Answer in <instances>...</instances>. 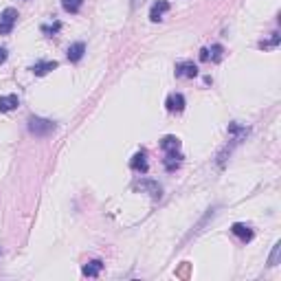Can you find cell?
Segmentation results:
<instances>
[{
	"label": "cell",
	"instance_id": "obj_1",
	"mask_svg": "<svg viewBox=\"0 0 281 281\" xmlns=\"http://www.w3.org/2000/svg\"><path fill=\"white\" fill-rule=\"evenodd\" d=\"M29 132L35 136H48L51 132H55V123L48 119H40V117H31L29 119Z\"/></svg>",
	"mask_w": 281,
	"mask_h": 281
},
{
	"label": "cell",
	"instance_id": "obj_2",
	"mask_svg": "<svg viewBox=\"0 0 281 281\" xmlns=\"http://www.w3.org/2000/svg\"><path fill=\"white\" fill-rule=\"evenodd\" d=\"M15 22H18V9L9 7L0 13V35H9L13 31Z\"/></svg>",
	"mask_w": 281,
	"mask_h": 281
},
{
	"label": "cell",
	"instance_id": "obj_3",
	"mask_svg": "<svg viewBox=\"0 0 281 281\" xmlns=\"http://www.w3.org/2000/svg\"><path fill=\"white\" fill-rule=\"evenodd\" d=\"M169 11V2L167 0H156V2L152 4V9H150V20L152 22H161L163 20V15Z\"/></svg>",
	"mask_w": 281,
	"mask_h": 281
},
{
	"label": "cell",
	"instance_id": "obj_4",
	"mask_svg": "<svg viewBox=\"0 0 281 281\" xmlns=\"http://www.w3.org/2000/svg\"><path fill=\"white\" fill-rule=\"evenodd\" d=\"M222 55H224V48L220 46V44H213L211 48H202V51H200V59H202V62H209V59H211V62H220V59H222Z\"/></svg>",
	"mask_w": 281,
	"mask_h": 281
},
{
	"label": "cell",
	"instance_id": "obj_5",
	"mask_svg": "<svg viewBox=\"0 0 281 281\" xmlns=\"http://www.w3.org/2000/svg\"><path fill=\"white\" fill-rule=\"evenodd\" d=\"M198 75V66L194 62H180L176 64V77H187V79H194Z\"/></svg>",
	"mask_w": 281,
	"mask_h": 281
},
{
	"label": "cell",
	"instance_id": "obj_6",
	"mask_svg": "<svg viewBox=\"0 0 281 281\" xmlns=\"http://www.w3.org/2000/svg\"><path fill=\"white\" fill-rule=\"evenodd\" d=\"M165 106H167L169 112H183L185 110V97L180 95V92H172V95L167 97V101H165Z\"/></svg>",
	"mask_w": 281,
	"mask_h": 281
},
{
	"label": "cell",
	"instance_id": "obj_7",
	"mask_svg": "<svg viewBox=\"0 0 281 281\" xmlns=\"http://www.w3.org/2000/svg\"><path fill=\"white\" fill-rule=\"evenodd\" d=\"M231 233L238 235L242 242H251L253 240V229L249 227V224H244V222H235L233 227H231Z\"/></svg>",
	"mask_w": 281,
	"mask_h": 281
},
{
	"label": "cell",
	"instance_id": "obj_8",
	"mask_svg": "<svg viewBox=\"0 0 281 281\" xmlns=\"http://www.w3.org/2000/svg\"><path fill=\"white\" fill-rule=\"evenodd\" d=\"M18 106H20L18 95H4V97H0V112H11V110H15Z\"/></svg>",
	"mask_w": 281,
	"mask_h": 281
},
{
	"label": "cell",
	"instance_id": "obj_9",
	"mask_svg": "<svg viewBox=\"0 0 281 281\" xmlns=\"http://www.w3.org/2000/svg\"><path fill=\"white\" fill-rule=\"evenodd\" d=\"M130 167L134 169V172H147V154L143 150L139 154H134L130 161Z\"/></svg>",
	"mask_w": 281,
	"mask_h": 281
},
{
	"label": "cell",
	"instance_id": "obj_10",
	"mask_svg": "<svg viewBox=\"0 0 281 281\" xmlns=\"http://www.w3.org/2000/svg\"><path fill=\"white\" fill-rule=\"evenodd\" d=\"M161 147L163 152H180V139L174 134H167L161 139Z\"/></svg>",
	"mask_w": 281,
	"mask_h": 281
},
{
	"label": "cell",
	"instance_id": "obj_11",
	"mask_svg": "<svg viewBox=\"0 0 281 281\" xmlns=\"http://www.w3.org/2000/svg\"><path fill=\"white\" fill-rule=\"evenodd\" d=\"M103 271V262L101 260H92L88 262L84 268H81V273L86 275V277H99V273Z\"/></svg>",
	"mask_w": 281,
	"mask_h": 281
},
{
	"label": "cell",
	"instance_id": "obj_12",
	"mask_svg": "<svg viewBox=\"0 0 281 281\" xmlns=\"http://www.w3.org/2000/svg\"><path fill=\"white\" fill-rule=\"evenodd\" d=\"M84 53H86V44L84 42H75V44H70L68 46V59L70 62H79V59L84 57Z\"/></svg>",
	"mask_w": 281,
	"mask_h": 281
},
{
	"label": "cell",
	"instance_id": "obj_13",
	"mask_svg": "<svg viewBox=\"0 0 281 281\" xmlns=\"http://www.w3.org/2000/svg\"><path fill=\"white\" fill-rule=\"evenodd\" d=\"M55 68H57V62H37V64H33L31 73L37 75V77H44L46 73H51V70H55Z\"/></svg>",
	"mask_w": 281,
	"mask_h": 281
},
{
	"label": "cell",
	"instance_id": "obj_14",
	"mask_svg": "<svg viewBox=\"0 0 281 281\" xmlns=\"http://www.w3.org/2000/svg\"><path fill=\"white\" fill-rule=\"evenodd\" d=\"M180 161H183V154H180V152H167V156H165V167H167V172L178 169Z\"/></svg>",
	"mask_w": 281,
	"mask_h": 281
},
{
	"label": "cell",
	"instance_id": "obj_15",
	"mask_svg": "<svg viewBox=\"0 0 281 281\" xmlns=\"http://www.w3.org/2000/svg\"><path fill=\"white\" fill-rule=\"evenodd\" d=\"M81 4H84V0H62V7L68 13H77L81 9Z\"/></svg>",
	"mask_w": 281,
	"mask_h": 281
},
{
	"label": "cell",
	"instance_id": "obj_16",
	"mask_svg": "<svg viewBox=\"0 0 281 281\" xmlns=\"http://www.w3.org/2000/svg\"><path fill=\"white\" fill-rule=\"evenodd\" d=\"M59 29H62V24H59V22H55V24H51V26H42V31L46 33V35H55Z\"/></svg>",
	"mask_w": 281,
	"mask_h": 281
},
{
	"label": "cell",
	"instance_id": "obj_17",
	"mask_svg": "<svg viewBox=\"0 0 281 281\" xmlns=\"http://www.w3.org/2000/svg\"><path fill=\"white\" fill-rule=\"evenodd\" d=\"M277 42H279V35H277V33H273V40L271 42H262L260 46L262 48H271V46H277Z\"/></svg>",
	"mask_w": 281,
	"mask_h": 281
},
{
	"label": "cell",
	"instance_id": "obj_18",
	"mask_svg": "<svg viewBox=\"0 0 281 281\" xmlns=\"http://www.w3.org/2000/svg\"><path fill=\"white\" fill-rule=\"evenodd\" d=\"M279 251H281V244H279V242H277V244H275V249H273V255H271V266H275V264H277Z\"/></svg>",
	"mask_w": 281,
	"mask_h": 281
},
{
	"label": "cell",
	"instance_id": "obj_19",
	"mask_svg": "<svg viewBox=\"0 0 281 281\" xmlns=\"http://www.w3.org/2000/svg\"><path fill=\"white\" fill-rule=\"evenodd\" d=\"M7 57H9L7 48H2V46H0V64H4V62H7Z\"/></svg>",
	"mask_w": 281,
	"mask_h": 281
},
{
	"label": "cell",
	"instance_id": "obj_20",
	"mask_svg": "<svg viewBox=\"0 0 281 281\" xmlns=\"http://www.w3.org/2000/svg\"><path fill=\"white\" fill-rule=\"evenodd\" d=\"M139 4H143V0H132V9H136Z\"/></svg>",
	"mask_w": 281,
	"mask_h": 281
}]
</instances>
